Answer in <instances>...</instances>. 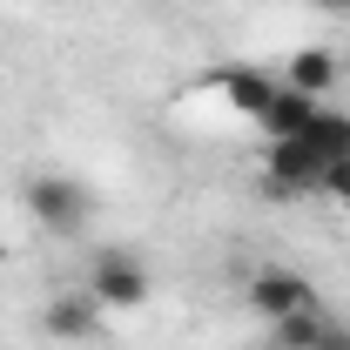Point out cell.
<instances>
[{"instance_id":"cell-1","label":"cell","mask_w":350,"mask_h":350,"mask_svg":"<svg viewBox=\"0 0 350 350\" xmlns=\"http://www.w3.org/2000/svg\"><path fill=\"white\" fill-rule=\"evenodd\" d=\"M27 216L41 222L47 236H88V222H94V196H88L81 175H34L27 182Z\"/></svg>"},{"instance_id":"cell-2","label":"cell","mask_w":350,"mask_h":350,"mask_svg":"<svg viewBox=\"0 0 350 350\" xmlns=\"http://www.w3.org/2000/svg\"><path fill=\"white\" fill-rule=\"evenodd\" d=\"M81 290L101 310H142L155 283H148V262L135 256V250H101V256L88 262V283H81Z\"/></svg>"},{"instance_id":"cell-3","label":"cell","mask_w":350,"mask_h":350,"mask_svg":"<svg viewBox=\"0 0 350 350\" xmlns=\"http://www.w3.org/2000/svg\"><path fill=\"white\" fill-rule=\"evenodd\" d=\"M101 317L108 310L88 290H61V297L41 304V337H54V344H101Z\"/></svg>"},{"instance_id":"cell-4","label":"cell","mask_w":350,"mask_h":350,"mask_svg":"<svg viewBox=\"0 0 350 350\" xmlns=\"http://www.w3.org/2000/svg\"><path fill=\"white\" fill-rule=\"evenodd\" d=\"M262 175H269V196H310V189H323V155L310 148L304 135L297 142H269Z\"/></svg>"},{"instance_id":"cell-5","label":"cell","mask_w":350,"mask_h":350,"mask_svg":"<svg viewBox=\"0 0 350 350\" xmlns=\"http://www.w3.org/2000/svg\"><path fill=\"white\" fill-rule=\"evenodd\" d=\"M250 304L276 323V317H290V310H310V304H317V290L304 283V269H290V262H262L256 276H250Z\"/></svg>"},{"instance_id":"cell-6","label":"cell","mask_w":350,"mask_h":350,"mask_svg":"<svg viewBox=\"0 0 350 350\" xmlns=\"http://www.w3.org/2000/svg\"><path fill=\"white\" fill-rule=\"evenodd\" d=\"M337 81H344V54H337V47H297V54L283 61V88H297L310 101H323Z\"/></svg>"},{"instance_id":"cell-7","label":"cell","mask_w":350,"mask_h":350,"mask_svg":"<svg viewBox=\"0 0 350 350\" xmlns=\"http://www.w3.org/2000/svg\"><path fill=\"white\" fill-rule=\"evenodd\" d=\"M216 88H222V101H229L236 115H250V122H262L283 81H269L262 68H222V75H216Z\"/></svg>"},{"instance_id":"cell-8","label":"cell","mask_w":350,"mask_h":350,"mask_svg":"<svg viewBox=\"0 0 350 350\" xmlns=\"http://www.w3.org/2000/svg\"><path fill=\"white\" fill-rule=\"evenodd\" d=\"M310 122H317V101L297 94V88H276V101L262 115V135L269 142H297V135H310Z\"/></svg>"},{"instance_id":"cell-9","label":"cell","mask_w":350,"mask_h":350,"mask_svg":"<svg viewBox=\"0 0 350 350\" xmlns=\"http://www.w3.org/2000/svg\"><path fill=\"white\" fill-rule=\"evenodd\" d=\"M304 142L323 155V169H330V162H350V115L344 108H317V122H310Z\"/></svg>"},{"instance_id":"cell-10","label":"cell","mask_w":350,"mask_h":350,"mask_svg":"<svg viewBox=\"0 0 350 350\" xmlns=\"http://www.w3.org/2000/svg\"><path fill=\"white\" fill-rule=\"evenodd\" d=\"M317 330H323V310L310 304V310L276 317V323H269V344H283V350H317Z\"/></svg>"},{"instance_id":"cell-11","label":"cell","mask_w":350,"mask_h":350,"mask_svg":"<svg viewBox=\"0 0 350 350\" xmlns=\"http://www.w3.org/2000/svg\"><path fill=\"white\" fill-rule=\"evenodd\" d=\"M317 350H350V323L323 317V330H317Z\"/></svg>"},{"instance_id":"cell-12","label":"cell","mask_w":350,"mask_h":350,"mask_svg":"<svg viewBox=\"0 0 350 350\" xmlns=\"http://www.w3.org/2000/svg\"><path fill=\"white\" fill-rule=\"evenodd\" d=\"M323 189L344 202V196H350V162H330V169H323Z\"/></svg>"},{"instance_id":"cell-13","label":"cell","mask_w":350,"mask_h":350,"mask_svg":"<svg viewBox=\"0 0 350 350\" xmlns=\"http://www.w3.org/2000/svg\"><path fill=\"white\" fill-rule=\"evenodd\" d=\"M317 7H330V14H350V0H317Z\"/></svg>"},{"instance_id":"cell-14","label":"cell","mask_w":350,"mask_h":350,"mask_svg":"<svg viewBox=\"0 0 350 350\" xmlns=\"http://www.w3.org/2000/svg\"><path fill=\"white\" fill-rule=\"evenodd\" d=\"M250 350H283V344H250Z\"/></svg>"},{"instance_id":"cell-15","label":"cell","mask_w":350,"mask_h":350,"mask_svg":"<svg viewBox=\"0 0 350 350\" xmlns=\"http://www.w3.org/2000/svg\"><path fill=\"white\" fill-rule=\"evenodd\" d=\"M344 209H350V196H344Z\"/></svg>"}]
</instances>
